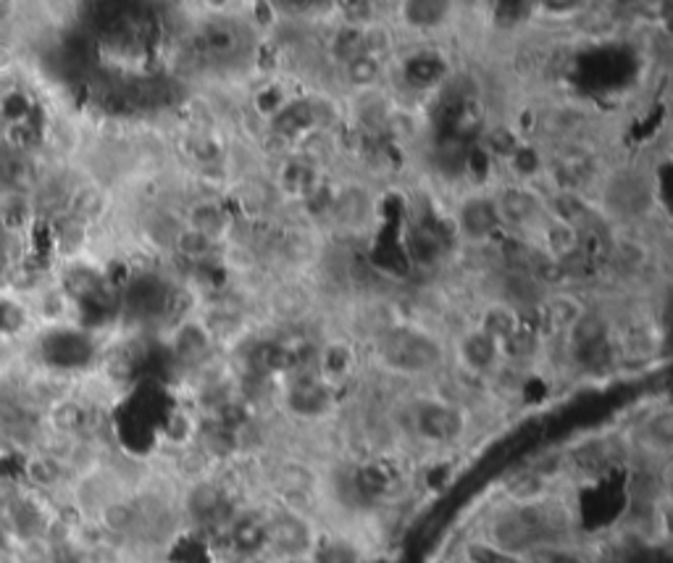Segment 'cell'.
Segmentation results:
<instances>
[{"label": "cell", "instance_id": "17", "mask_svg": "<svg viewBox=\"0 0 673 563\" xmlns=\"http://www.w3.org/2000/svg\"><path fill=\"white\" fill-rule=\"evenodd\" d=\"M224 563H274L269 555H240V559H224Z\"/></svg>", "mask_w": 673, "mask_h": 563}, {"label": "cell", "instance_id": "12", "mask_svg": "<svg viewBox=\"0 0 673 563\" xmlns=\"http://www.w3.org/2000/svg\"><path fill=\"white\" fill-rule=\"evenodd\" d=\"M521 317L513 311V308H508L505 303H492L490 308H484L482 314V321H479L477 330H482L484 335L495 340L497 345H503L505 340H508L510 335H516V332L521 330Z\"/></svg>", "mask_w": 673, "mask_h": 563}, {"label": "cell", "instance_id": "5", "mask_svg": "<svg viewBox=\"0 0 673 563\" xmlns=\"http://www.w3.org/2000/svg\"><path fill=\"white\" fill-rule=\"evenodd\" d=\"M495 208L497 216H500V225L513 227L516 232H526V229H539L545 225H539L542 216L547 214L545 201L534 193L529 184H510V188H503L500 195L495 197Z\"/></svg>", "mask_w": 673, "mask_h": 563}, {"label": "cell", "instance_id": "8", "mask_svg": "<svg viewBox=\"0 0 673 563\" xmlns=\"http://www.w3.org/2000/svg\"><path fill=\"white\" fill-rule=\"evenodd\" d=\"M174 356L179 363L190 369H201L203 363L211 361V353H214V337L205 332L201 321H190V324H179L177 335L172 343Z\"/></svg>", "mask_w": 673, "mask_h": 563}, {"label": "cell", "instance_id": "10", "mask_svg": "<svg viewBox=\"0 0 673 563\" xmlns=\"http://www.w3.org/2000/svg\"><path fill=\"white\" fill-rule=\"evenodd\" d=\"M187 227L208 234V238H214L216 243H219V238H224L232 225L227 221V212H224L219 203L211 201V197H203V201L190 203V208H187Z\"/></svg>", "mask_w": 673, "mask_h": 563}, {"label": "cell", "instance_id": "3", "mask_svg": "<svg viewBox=\"0 0 673 563\" xmlns=\"http://www.w3.org/2000/svg\"><path fill=\"white\" fill-rule=\"evenodd\" d=\"M266 516V555L271 561L308 559L321 540V529L316 516L284 509L274 503L264 509Z\"/></svg>", "mask_w": 673, "mask_h": 563}, {"label": "cell", "instance_id": "1", "mask_svg": "<svg viewBox=\"0 0 673 563\" xmlns=\"http://www.w3.org/2000/svg\"><path fill=\"white\" fill-rule=\"evenodd\" d=\"M377 353L382 363L397 374H423L442 363V345L427 330L395 324L377 335Z\"/></svg>", "mask_w": 673, "mask_h": 563}, {"label": "cell", "instance_id": "6", "mask_svg": "<svg viewBox=\"0 0 673 563\" xmlns=\"http://www.w3.org/2000/svg\"><path fill=\"white\" fill-rule=\"evenodd\" d=\"M455 227L460 238L469 245H490V240L497 232H503L500 216H497L495 201L492 197H466L455 214Z\"/></svg>", "mask_w": 673, "mask_h": 563}, {"label": "cell", "instance_id": "16", "mask_svg": "<svg viewBox=\"0 0 673 563\" xmlns=\"http://www.w3.org/2000/svg\"><path fill=\"white\" fill-rule=\"evenodd\" d=\"M360 37H364V53L373 55V59L379 61L388 59V55L397 48L395 35H392V29L382 22V18L360 29Z\"/></svg>", "mask_w": 673, "mask_h": 563}, {"label": "cell", "instance_id": "13", "mask_svg": "<svg viewBox=\"0 0 673 563\" xmlns=\"http://www.w3.org/2000/svg\"><path fill=\"white\" fill-rule=\"evenodd\" d=\"M340 72L351 88L360 90V92H369V90H377V85L382 82L384 61L364 53V55H358V59H353L351 64L340 66Z\"/></svg>", "mask_w": 673, "mask_h": 563}, {"label": "cell", "instance_id": "2", "mask_svg": "<svg viewBox=\"0 0 673 563\" xmlns=\"http://www.w3.org/2000/svg\"><path fill=\"white\" fill-rule=\"evenodd\" d=\"M408 424L405 430L410 432L419 445L427 448H453L466 440L469 432V417L464 406L442 398H419L408 408Z\"/></svg>", "mask_w": 673, "mask_h": 563}, {"label": "cell", "instance_id": "7", "mask_svg": "<svg viewBox=\"0 0 673 563\" xmlns=\"http://www.w3.org/2000/svg\"><path fill=\"white\" fill-rule=\"evenodd\" d=\"M401 79L408 92L440 90L450 79V64L440 51L421 48L401 61Z\"/></svg>", "mask_w": 673, "mask_h": 563}, {"label": "cell", "instance_id": "15", "mask_svg": "<svg viewBox=\"0 0 673 563\" xmlns=\"http://www.w3.org/2000/svg\"><path fill=\"white\" fill-rule=\"evenodd\" d=\"M403 18L408 27H414L416 33H432V29H440L442 24L447 22V11L450 5H442V3H408L403 5Z\"/></svg>", "mask_w": 673, "mask_h": 563}, {"label": "cell", "instance_id": "18", "mask_svg": "<svg viewBox=\"0 0 673 563\" xmlns=\"http://www.w3.org/2000/svg\"><path fill=\"white\" fill-rule=\"evenodd\" d=\"M274 563H314V561H310V555H308V559H290V561H274Z\"/></svg>", "mask_w": 673, "mask_h": 563}, {"label": "cell", "instance_id": "14", "mask_svg": "<svg viewBox=\"0 0 673 563\" xmlns=\"http://www.w3.org/2000/svg\"><path fill=\"white\" fill-rule=\"evenodd\" d=\"M327 55H332L336 69L351 64V61L358 59V55H364V37H360V29L347 27V24L334 29L332 37H329Z\"/></svg>", "mask_w": 673, "mask_h": 563}, {"label": "cell", "instance_id": "9", "mask_svg": "<svg viewBox=\"0 0 673 563\" xmlns=\"http://www.w3.org/2000/svg\"><path fill=\"white\" fill-rule=\"evenodd\" d=\"M458 358L469 374H484L500 363V345L482 330H469L458 343Z\"/></svg>", "mask_w": 673, "mask_h": 563}, {"label": "cell", "instance_id": "4", "mask_svg": "<svg viewBox=\"0 0 673 563\" xmlns=\"http://www.w3.org/2000/svg\"><path fill=\"white\" fill-rule=\"evenodd\" d=\"M284 406L301 422L323 419L334 406V389L323 385L319 374L290 376V387L284 393Z\"/></svg>", "mask_w": 673, "mask_h": 563}, {"label": "cell", "instance_id": "11", "mask_svg": "<svg viewBox=\"0 0 673 563\" xmlns=\"http://www.w3.org/2000/svg\"><path fill=\"white\" fill-rule=\"evenodd\" d=\"M314 563H364V550L351 535H321L319 546L310 553Z\"/></svg>", "mask_w": 673, "mask_h": 563}]
</instances>
